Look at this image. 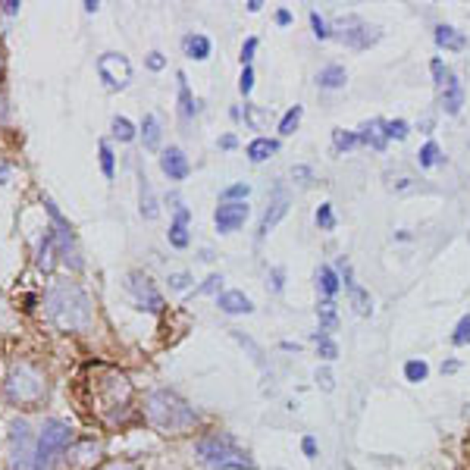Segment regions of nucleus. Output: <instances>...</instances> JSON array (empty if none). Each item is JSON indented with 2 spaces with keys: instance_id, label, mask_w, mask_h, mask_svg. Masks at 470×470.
<instances>
[{
  "instance_id": "6",
  "label": "nucleus",
  "mask_w": 470,
  "mask_h": 470,
  "mask_svg": "<svg viewBox=\"0 0 470 470\" xmlns=\"http://www.w3.org/2000/svg\"><path fill=\"white\" fill-rule=\"evenodd\" d=\"M47 392V382L41 376V370L32 367V364H19V367L10 373L7 380V398L13 404H23V408H35Z\"/></svg>"
},
{
  "instance_id": "24",
  "label": "nucleus",
  "mask_w": 470,
  "mask_h": 470,
  "mask_svg": "<svg viewBox=\"0 0 470 470\" xmlns=\"http://www.w3.org/2000/svg\"><path fill=\"white\" fill-rule=\"evenodd\" d=\"M53 251H57V238H53V232H45V238L38 245V267L45 273L53 270Z\"/></svg>"
},
{
  "instance_id": "56",
  "label": "nucleus",
  "mask_w": 470,
  "mask_h": 470,
  "mask_svg": "<svg viewBox=\"0 0 470 470\" xmlns=\"http://www.w3.org/2000/svg\"><path fill=\"white\" fill-rule=\"evenodd\" d=\"M442 370H445V373H455V370H458V360H448V364H445Z\"/></svg>"
},
{
  "instance_id": "17",
  "label": "nucleus",
  "mask_w": 470,
  "mask_h": 470,
  "mask_svg": "<svg viewBox=\"0 0 470 470\" xmlns=\"http://www.w3.org/2000/svg\"><path fill=\"white\" fill-rule=\"evenodd\" d=\"M191 213L185 210V207H176V220H173V226H169V245L173 248H188V229H185V223H188Z\"/></svg>"
},
{
  "instance_id": "47",
  "label": "nucleus",
  "mask_w": 470,
  "mask_h": 470,
  "mask_svg": "<svg viewBox=\"0 0 470 470\" xmlns=\"http://www.w3.org/2000/svg\"><path fill=\"white\" fill-rule=\"evenodd\" d=\"M317 382H323V389H332V386H336L330 370H317Z\"/></svg>"
},
{
  "instance_id": "13",
  "label": "nucleus",
  "mask_w": 470,
  "mask_h": 470,
  "mask_svg": "<svg viewBox=\"0 0 470 470\" xmlns=\"http://www.w3.org/2000/svg\"><path fill=\"white\" fill-rule=\"evenodd\" d=\"M351 25L354 29H345L342 32V41H345L348 47H370L376 41V38H380V32L373 29V25H367V23H360V19H351Z\"/></svg>"
},
{
  "instance_id": "4",
  "label": "nucleus",
  "mask_w": 470,
  "mask_h": 470,
  "mask_svg": "<svg viewBox=\"0 0 470 470\" xmlns=\"http://www.w3.org/2000/svg\"><path fill=\"white\" fill-rule=\"evenodd\" d=\"M195 455L210 470H258L248 452H242L232 439H223V436H207V439H201L198 445H195Z\"/></svg>"
},
{
  "instance_id": "33",
  "label": "nucleus",
  "mask_w": 470,
  "mask_h": 470,
  "mask_svg": "<svg viewBox=\"0 0 470 470\" xmlns=\"http://www.w3.org/2000/svg\"><path fill=\"white\" fill-rule=\"evenodd\" d=\"M298 119H301V107L295 103L292 110H286V116L280 119V132H282V135H292L295 129H298Z\"/></svg>"
},
{
  "instance_id": "52",
  "label": "nucleus",
  "mask_w": 470,
  "mask_h": 470,
  "mask_svg": "<svg viewBox=\"0 0 470 470\" xmlns=\"http://www.w3.org/2000/svg\"><path fill=\"white\" fill-rule=\"evenodd\" d=\"M276 23L288 25V23H292V13H288V10H280V13H276Z\"/></svg>"
},
{
  "instance_id": "15",
  "label": "nucleus",
  "mask_w": 470,
  "mask_h": 470,
  "mask_svg": "<svg viewBox=\"0 0 470 470\" xmlns=\"http://www.w3.org/2000/svg\"><path fill=\"white\" fill-rule=\"evenodd\" d=\"M217 304H220L223 314H251L254 310V304H251V298L245 292H220L217 295Z\"/></svg>"
},
{
  "instance_id": "50",
  "label": "nucleus",
  "mask_w": 470,
  "mask_h": 470,
  "mask_svg": "<svg viewBox=\"0 0 470 470\" xmlns=\"http://www.w3.org/2000/svg\"><path fill=\"white\" fill-rule=\"evenodd\" d=\"M3 13H19V0H3Z\"/></svg>"
},
{
  "instance_id": "39",
  "label": "nucleus",
  "mask_w": 470,
  "mask_h": 470,
  "mask_svg": "<svg viewBox=\"0 0 470 470\" xmlns=\"http://www.w3.org/2000/svg\"><path fill=\"white\" fill-rule=\"evenodd\" d=\"M101 169L107 179H113V151L107 141H101Z\"/></svg>"
},
{
  "instance_id": "51",
  "label": "nucleus",
  "mask_w": 470,
  "mask_h": 470,
  "mask_svg": "<svg viewBox=\"0 0 470 470\" xmlns=\"http://www.w3.org/2000/svg\"><path fill=\"white\" fill-rule=\"evenodd\" d=\"M273 292H282V270H273Z\"/></svg>"
},
{
  "instance_id": "23",
  "label": "nucleus",
  "mask_w": 470,
  "mask_h": 470,
  "mask_svg": "<svg viewBox=\"0 0 470 470\" xmlns=\"http://www.w3.org/2000/svg\"><path fill=\"white\" fill-rule=\"evenodd\" d=\"M141 138H145L147 151H157V147H160V119H157L154 113H147L145 123H141Z\"/></svg>"
},
{
  "instance_id": "45",
  "label": "nucleus",
  "mask_w": 470,
  "mask_h": 470,
  "mask_svg": "<svg viewBox=\"0 0 470 470\" xmlns=\"http://www.w3.org/2000/svg\"><path fill=\"white\" fill-rule=\"evenodd\" d=\"M169 286H173V288H188L191 286V276H188V273H176V276H169Z\"/></svg>"
},
{
  "instance_id": "42",
  "label": "nucleus",
  "mask_w": 470,
  "mask_h": 470,
  "mask_svg": "<svg viewBox=\"0 0 470 470\" xmlns=\"http://www.w3.org/2000/svg\"><path fill=\"white\" fill-rule=\"evenodd\" d=\"M452 342H455V345H464V342H470V317H464L461 323H458V330H455V336H452Z\"/></svg>"
},
{
  "instance_id": "10",
  "label": "nucleus",
  "mask_w": 470,
  "mask_h": 470,
  "mask_svg": "<svg viewBox=\"0 0 470 470\" xmlns=\"http://www.w3.org/2000/svg\"><path fill=\"white\" fill-rule=\"evenodd\" d=\"M129 288H132L135 298L141 301L138 308H147V310H160L163 308V298L157 295V288L151 286V280H147V276H138V273H135V276H129Z\"/></svg>"
},
{
  "instance_id": "29",
  "label": "nucleus",
  "mask_w": 470,
  "mask_h": 470,
  "mask_svg": "<svg viewBox=\"0 0 470 470\" xmlns=\"http://www.w3.org/2000/svg\"><path fill=\"white\" fill-rule=\"evenodd\" d=\"M317 282H320V288L326 292V298H332V295L338 292V276L332 267H320V270H317Z\"/></svg>"
},
{
  "instance_id": "43",
  "label": "nucleus",
  "mask_w": 470,
  "mask_h": 470,
  "mask_svg": "<svg viewBox=\"0 0 470 470\" xmlns=\"http://www.w3.org/2000/svg\"><path fill=\"white\" fill-rule=\"evenodd\" d=\"M251 88H254V69L245 66V69H242V82H238V91H242V95L248 97V95H251Z\"/></svg>"
},
{
  "instance_id": "41",
  "label": "nucleus",
  "mask_w": 470,
  "mask_h": 470,
  "mask_svg": "<svg viewBox=\"0 0 470 470\" xmlns=\"http://www.w3.org/2000/svg\"><path fill=\"white\" fill-rule=\"evenodd\" d=\"M254 51H258V38H245V45H242V66H251V60H254Z\"/></svg>"
},
{
  "instance_id": "16",
  "label": "nucleus",
  "mask_w": 470,
  "mask_h": 470,
  "mask_svg": "<svg viewBox=\"0 0 470 470\" xmlns=\"http://www.w3.org/2000/svg\"><path fill=\"white\" fill-rule=\"evenodd\" d=\"M464 103V91H461V82H458V75L448 73L445 75V85H442V107H445V113H458Z\"/></svg>"
},
{
  "instance_id": "35",
  "label": "nucleus",
  "mask_w": 470,
  "mask_h": 470,
  "mask_svg": "<svg viewBox=\"0 0 470 470\" xmlns=\"http://www.w3.org/2000/svg\"><path fill=\"white\" fill-rule=\"evenodd\" d=\"M348 292H351V301H354V310L358 314H370V295L364 292V288H358V286H348Z\"/></svg>"
},
{
  "instance_id": "14",
  "label": "nucleus",
  "mask_w": 470,
  "mask_h": 470,
  "mask_svg": "<svg viewBox=\"0 0 470 470\" xmlns=\"http://www.w3.org/2000/svg\"><path fill=\"white\" fill-rule=\"evenodd\" d=\"M288 210V198H286V191H276V198L270 201V207L264 210V220H260V229H258V238H264L270 229H276V223L286 217Z\"/></svg>"
},
{
  "instance_id": "18",
  "label": "nucleus",
  "mask_w": 470,
  "mask_h": 470,
  "mask_svg": "<svg viewBox=\"0 0 470 470\" xmlns=\"http://www.w3.org/2000/svg\"><path fill=\"white\" fill-rule=\"evenodd\" d=\"M280 151V141L276 138H254L248 147H245V154H248L251 163H260V160H270L273 154Z\"/></svg>"
},
{
  "instance_id": "27",
  "label": "nucleus",
  "mask_w": 470,
  "mask_h": 470,
  "mask_svg": "<svg viewBox=\"0 0 470 470\" xmlns=\"http://www.w3.org/2000/svg\"><path fill=\"white\" fill-rule=\"evenodd\" d=\"M157 201H154V191H151V185H147V179L141 176V217L145 220H157Z\"/></svg>"
},
{
  "instance_id": "49",
  "label": "nucleus",
  "mask_w": 470,
  "mask_h": 470,
  "mask_svg": "<svg viewBox=\"0 0 470 470\" xmlns=\"http://www.w3.org/2000/svg\"><path fill=\"white\" fill-rule=\"evenodd\" d=\"M235 145H238V138H235V135H223V138H220V147H223V151H232Z\"/></svg>"
},
{
  "instance_id": "7",
  "label": "nucleus",
  "mask_w": 470,
  "mask_h": 470,
  "mask_svg": "<svg viewBox=\"0 0 470 470\" xmlns=\"http://www.w3.org/2000/svg\"><path fill=\"white\" fill-rule=\"evenodd\" d=\"M97 73H101L103 85L110 91H123L129 82H132V63L123 57V53H101L97 60Z\"/></svg>"
},
{
  "instance_id": "21",
  "label": "nucleus",
  "mask_w": 470,
  "mask_h": 470,
  "mask_svg": "<svg viewBox=\"0 0 470 470\" xmlns=\"http://www.w3.org/2000/svg\"><path fill=\"white\" fill-rule=\"evenodd\" d=\"M317 85L320 88H342L345 85V66H338V63H330L317 73Z\"/></svg>"
},
{
  "instance_id": "57",
  "label": "nucleus",
  "mask_w": 470,
  "mask_h": 470,
  "mask_svg": "<svg viewBox=\"0 0 470 470\" xmlns=\"http://www.w3.org/2000/svg\"><path fill=\"white\" fill-rule=\"evenodd\" d=\"M85 10H88V13H97V0H85Z\"/></svg>"
},
{
  "instance_id": "30",
  "label": "nucleus",
  "mask_w": 470,
  "mask_h": 470,
  "mask_svg": "<svg viewBox=\"0 0 470 470\" xmlns=\"http://www.w3.org/2000/svg\"><path fill=\"white\" fill-rule=\"evenodd\" d=\"M426 376H430L426 360H408V364H404V380L408 382H423Z\"/></svg>"
},
{
  "instance_id": "12",
  "label": "nucleus",
  "mask_w": 470,
  "mask_h": 470,
  "mask_svg": "<svg viewBox=\"0 0 470 470\" xmlns=\"http://www.w3.org/2000/svg\"><path fill=\"white\" fill-rule=\"evenodd\" d=\"M13 442H16L13 467L16 470H25V467H29V455L35 458V452L29 448V423H25V420H16V423H13Z\"/></svg>"
},
{
  "instance_id": "36",
  "label": "nucleus",
  "mask_w": 470,
  "mask_h": 470,
  "mask_svg": "<svg viewBox=\"0 0 470 470\" xmlns=\"http://www.w3.org/2000/svg\"><path fill=\"white\" fill-rule=\"evenodd\" d=\"M382 132H386V138H408V123L404 119H389V123H382Z\"/></svg>"
},
{
  "instance_id": "53",
  "label": "nucleus",
  "mask_w": 470,
  "mask_h": 470,
  "mask_svg": "<svg viewBox=\"0 0 470 470\" xmlns=\"http://www.w3.org/2000/svg\"><path fill=\"white\" fill-rule=\"evenodd\" d=\"M292 176H298V179H308V176H310V169H308V166H295V169H292Z\"/></svg>"
},
{
  "instance_id": "25",
  "label": "nucleus",
  "mask_w": 470,
  "mask_h": 470,
  "mask_svg": "<svg viewBox=\"0 0 470 470\" xmlns=\"http://www.w3.org/2000/svg\"><path fill=\"white\" fill-rule=\"evenodd\" d=\"M317 314H320V336H330V332L338 326V320H336V304H332V298H323V301H320V308H317Z\"/></svg>"
},
{
  "instance_id": "2",
  "label": "nucleus",
  "mask_w": 470,
  "mask_h": 470,
  "mask_svg": "<svg viewBox=\"0 0 470 470\" xmlns=\"http://www.w3.org/2000/svg\"><path fill=\"white\" fill-rule=\"evenodd\" d=\"M47 317L63 332H82L91 326V298L75 282H60L45 295Z\"/></svg>"
},
{
  "instance_id": "37",
  "label": "nucleus",
  "mask_w": 470,
  "mask_h": 470,
  "mask_svg": "<svg viewBox=\"0 0 470 470\" xmlns=\"http://www.w3.org/2000/svg\"><path fill=\"white\" fill-rule=\"evenodd\" d=\"M251 195V185L248 182H235L229 188H223V201H245Z\"/></svg>"
},
{
  "instance_id": "1",
  "label": "nucleus",
  "mask_w": 470,
  "mask_h": 470,
  "mask_svg": "<svg viewBox=\"0 0 470 470\" xmlns=\"http://www.w3.org/2000/svg\"><path fill=\"white\" fill-rule=\"evenodd\" d=\"M88 389L91 408L107 423H119L132 408V382L125 373H119L113 367H97L95 376L88 380Z\"/></svg>"
},
{
  "instance_id": "48",
  "label": "nucleus",
  "mask_w": 470,
  "mask_h": 470,
  "mask_svg": "<svg viewBox=\"0 0 470 470\" xmlns=\"http://www.w3.org/2000/svg\"><path fill=\"white\" fill-rule=\"evenodd\" d=\"M301 448H304V455H308V458H317V442H314V439H310V436H304Z\"/></svg>"
},
{
  "instance_id": "59",
  "label": "nucleus",
  "mask_w": 470,
  "mask_h": 470,
  "mask_svg": "<svg viewBox=\"0 0 470 470\" xmlns=\"http://www.w3.org/2000/svg\"><path fill=\"white\" fill-rule=\"evenodd\" d=\"M0 69H3V60H0Z\"/></svg>"
},
{
  "instance_id": "54",
  "label": "nucleus",
  "mask_w": 470,
  "mask_h": 470,
  "mask_svg": "<svg viewBox=\"0 0 470 470\" xmlns=\"http://www.w3.org/2000/svg\"><path fill=\"white\" fill-rule=\"evenodd\" d=\"M107 470H138V467H135V464H110Z\"/></svg>"
},
{
  "instance_id": "32",
  "label": "nucleus",
  "mask_w": 470,
  "mask_h": 470,
  "mask_svg": "<svg viewBox=\"0 0 470 470\" xmlns=\"http://www.w3.org/2000/svg\"><path fill=\"white\" fill-rule=\"evenodd\" d=\"M113 138L119 141H132L135 138V125L125 116H113Z\"/></svg>"
},
{
  "instance_id": "40",
  "label": "nucleus",
  "mask_w": 470,
  "mask_h": 470,
  "mask_svg": "<svg viewBox=\"0 0 470 470\" xmlns=\"http://www.w3.org/2000/svg\"><path fill=\"white\" fill-rule=\"evenodd\" d=\"M317 226H320V229H332V226H336L332 204H320V210H317Z\"/></svg>"
},
{
  "instance_id": "19",
  "label": "nucleus",
  "mask_w": 470,
  "mask_h": 470,
  "mask_svg": "<svg viewBox=\"0 0 470 470\" xmlns=\"http://www.w3.org/2000/svg\"><path fill=\"white\" fill-rule=\"evenodd\" d=\"M436 45L445 47V51H464L467 47V38L461 32H455L452 25H436Z\"/></svg>"
},
{
  "instance_id": "55",
  "label": "nucleus",
  "mask_w": 470,
  "mask_h": 470,
  "mask_svg": "<svg viewBox=\"0 0 470 470\" xmlns=\"http://www.w3.org/2000/svg\"><path fill=\"white\" fill-rule=\"evenodd\" d=\"M7 176H10V166L7 163H0V182H7Z\"/></svg>"
},
{
  "instance_id": "28",
  "label": "nucleus",
  "mask_w": 470,
  "mask_h": 470,
  "mask_svg": "<svg viewBox=\"0 0 470 470\" xmlns=\"http://www.w3.org/2000/svg\"><path fill=\"white\" fill-rule=\"evenodd\" d=\"M417 160H420V166H423V169H430V166H436V163L445 160V154L439 151V145H436V141H426V145L420 147Z\"/></svg>"
},
{
  "instance_id": "22",
  "label": "nucleus",
  "mask_w": 470,
  "mask_h": 470,
  "mask_svg": "<svg viewBox=\"0 0 470 470\" xmlns=\"http://www.w3.org/2000/svg\"><path fill=\"white\" fill-rule=\"evenodd\" d=\"M179 113H182V119H191L195 113H198V103H195V97H191L185 73H179Z\"/></svg>"
},
{
  "instance_id": "3",
  "label": "nucleus",
  "mask_w": 470,
  "mask_h": 470,
  "mask_svg": "<svg viewBox=\"0 0 470 470\" xmlns=\"http://www.w3.org/2000/svg\"><path fill=\"white\" fill-rule=\"evenodd\" d=\"M145 417H147V423L154 426V430L169 433V436H182V433H188V430H195V423H198L195 408H191L188 401H182L176 392H169V389L147 392Z\"/></svg>"
},
{
  "instance_id": "8",
  "label": "nucleus",
  "mask_w": 470,
  "mask_h": 470,
  "mask_svg": "<svg viewBox=\"0 0 470 470\" xmlns=\"http://www.w3.org/2000/svg\"><path fill=\"white\" fill-rule=\"evenodd\" d=\"M245 220H248V204L245 201H223L213 213V223L220 232H235V229H242Z\"/></svg>"
},
{
  "instance_id": "5",
  "label": "nucleus",
  "mask_w": 470,
  "mask_h": 470,
  "mask_svg": "<svg viewBox=\"0 0 470 470\" xmlns=\"http://www.w3.org/2000/svg\"><path fill=\"white\" fill-rule=\"evenodd\" d=\"M69 442H73V433H69L66 423L60 420H47L41 426V436H38V445H35V458H32V467L35 470H53L60 455H66Z\"/></svg>"
},
{
  "instance_id": "20",
  "label": "nucleus",
  "mask_w": 470,
  "mask_h": 470,
  "mask_svg": "<svg viewBox=\"0 0 470 470\" xmlns=\"http://www.w3.org/2000/svg\"><path fill=\"white\" fill-rule=\"evenodd\" d=\"M182 51H185V57H191V60H207L210 57V38L207 35H185Z\"/></svg>"
},
{
  "instance_id": "26",
  "label": "nucleus",
  "mask_w": 470,
  "mask_h": 470,
  "mask_svg": "<svg viewBox=\"0 0 470 470\" xmlns=\"http://www.w3.org/2000/svg\"><path fill=\"white\" fill-rule=\"evenodd\" d=\"M380 125H382L380 119H373V123L364 125V132H360V141H364V145H373L376 151H386V141H389V138H386V132H382Z\"/></svg>"
},
{
  "instance_id": "34",
  "label": "nucleus",
  "mask_w": 470,
  "mask_h": 470,
  "mask_svg": "<svg viewBox=\"0 0 470 470\" xmlns=\"http://www.w3.org/2000/svg\"><path fill=\"white\" fill-rule=\"evenodd\" d=\"M317 351H320V358L323 360H336L338 358L336 342H332L330 336H320V332H317Z\"/></svg>"
},
{
  "instance_id": "9",
  "label": "nucleus",
  "mask_w": 470,
  "mask_h": 470,
  "mask_svg": "<svg viewBox=\"0 0 470 470\" xmlns=\"http://www.w3.org/2000/svg\"><path fill=\"white\" fill-rule=\"evenodd\" d=\"M101 461V445L95 439H82L75 445H69V455H66V464L73 470H88Z\"/></svg>"
},
{
  "instance_id": "46",
  "label": "nucleus",
  "mask_w": 470,
  "mask_h": 470,
  "mask_svg": "<svg viewBox=\"0 0 470 470\" xmlns=\"http://www.w3.org/2000/svg\"><path fill=\"white\" fill-rule=\"evenodd\" d=\"M147 66H151V69H154V73H157V69H163V66H166V57H163V53H151V57H147Z\"/></svg>"
},
{
  "instance_id": "11",
  "label": "nucleus",
  "mask_w": 470,
  "mask_h": 470,
  "mask_svg": "<svg viewBox=\"0 0 470 470\" xmlns=\"http://www.w3.org/2000/svg\"><path fill=\"white\" fill-rule=\"evenodd\" d=\"M160 169L173 182H182V179L188 176V157H185L179 147H166L160 154Z\"/></svg>"
},
{
  "instance_id": "58",
  "label": "nucleus",
  "mask_w": 470,
  "mask_h": 470,
  "mask_svg": "<svg viewBox=\"0 0 470 470\" xmlns=\"http://www.w3.org/2000/svg\"><path fill=\"white\" fill-rule=\"evenodd\" d=\"M7 119V103H3V97H0V123Z\"/></svg>"
},
{
  "instance_id": "44",
  "label": "nucleus",
  "mask_w": 470,
  "mask_h": 470,
  "mask_svg": "<svg viewBox=\"0 0 470 470\" xmlns=\"http://www.w3.org/2000/svg\"><path fill=\"white\" fill-rule=\"evenodd\" d=\"M217 288H220V276H207V280L201 282V286L195 288V292H191V298H195V295H207V292H217Z\"/></svg>"
},
{
  "instance_id": "31",
  "label": "nucleus",
  "mask_w": 470,
  "mask_h": 470,
  "mask_svg": "<svg viewBox=\"0 0 470 470\" xmlns=\"http://www.w3.org/2000/svg\"><path fill=\"white\" fill-rule=\"evenodd\" d=\"M358 141H360L358 132H345V129H336V132H332V147H336L338 154H342V151H348V147H354Z\"/></svg>"
},
{
  "instance_id": "38",
  "label": "nucleus",
  "mask_w": 470,
  "mask_h": 470,
  "mask_svg": "<svg viewBox=\"0 0 470 470\" xmlns=\"http://www.w3.org/2000/svg\"><path fill=\"white\" fill-rule=\"evenodd\" d=\"M310 25H314V35H317V38H330V35H332L330 23H326V19H323L320 13H317V10H310Z\"/></svg>"
}]
</instances>
